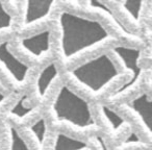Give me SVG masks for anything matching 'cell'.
<instances>
[{
  "label": "cell",
  "instance_id": "cell-1",
  "mask_svg": "<svg viewBox=\"0 0 152 150\" xmlns=\"http://www.w3.org/2000/svg\"><path fill=\"white\" fill-rule=\"evenodd\" d=\"M61 52L70 61L94 47L107 42L112 36L97 20L63 11L58 16Z\"/></svg>",
  "mask_w": 152,
  "mask_h": 150
},
{
  "label": "cell",
  "instance_id": "cell-2",
  "mask_svg": "<svg viewBox=\"0 0 152 150\" xmlns=\"http://www.w3.org/2000/svg\"><path fill=\"white\" fill-rule=\"evenodd\" d=\"M75 81L93 94L102 92L120 76L116 65L106 53H101L69 71Z\"/></svg>",
  "mask_w": 152,
  "mask_h": 150
},
{
  "label": "cell",
  "instance_id": "cell-3",
  "mask_svg": "<svg viewBox=\"0 0 152 150\" xmlns=\"http://www.w3.org/2000/svg\"><path fill=\"white\" fill-rule=\"evenodd\" d=\"M51 108L57 121L77 129L83 130L96 125L89 103L66 85L59 89Z\"/></svg>",
  "mask_w": 152,
  "mask_h": 150
},
{
  "label": "cell",
  "instance_id": "cell-4",
  "mask_svg": "<svg viewBox=\"0 0 152 150\" xmlns=\"http://www.w3.org/2000/svg\"><path fill=\"white\" fill-rule=\"evenodd\" d=\"M112 52L118 57V59L123 65V68L129 73V77L126 83H123L120 88H118L114 95L112 96L113 98H116L128 92L139 83L142 75V68L140 66L141 50L137 48L119 45V46L113 47Z\"/></svg>",
  "mask_w": 152,
  "mask_h": 150
},
{
  "label": "cell",
  "instance_id": "cell-5",
  "mask_svg": "<svg viewBox=\"0 0 152 150\" xmlns=\"http://www.w3.org/2000/svg\"><path fill=\"white\" fill-rule=\"evenodd\" d=\"M0 65L17 85H23L28 76L29 66L20 61L10 49L7 41L0 43Z\"/></svg>",
  "mask_w": 152,
  "mask_h": 150
},
{
  "label": "cell",
  "instance_id": "cell-6",
  "mask_svg": "<svg viewBox=\"0 0 152 150\" xmlns=\"http://www.w3.org/2000/svg\"><path fill=\"white\" fill-rule=\"evenodd\" d=\"M54 4V1H37V0L26 1L24 3L23 26L29 27L34 24L40 23L43 20L47 19Z\"/></svg>",
  "mask_w": 152,
  "mask_h": 150
},
{
  "label": "cell",
  "instance_id": "cell-7",
  "mask_svg": "<svg viewBox=\"0 0 152 150\" xmlns=\"http://www.w3.org/2000/svg\"><path fill=\"white\" fill-rule=\"evenodd\" d=\"M50 29H44L32 36L23 38L20 44L25 52L38 59L46 54L50 49Z\"/></svg>",
  "mask_w": 152,
  "mask_h": 150
},
{
  "label": "cell",
  "instance_id": "cell-8",
  "mask_svg": "<svg viewBox=\"0 0 152 150\" xmlns=\"http://www.w3.org/2000/svg\"><path fill=\"white\" fill-rule=\"evenodd\" d=\"M130 110L137 115L140 119L141 123L143 124L144 128L148 132V135L151 133V100L148 94L143 93L132 99L128 103Z\"/></svg>",
  "mask_w": 152,
  "mask_h": 150
},
{
  "label": "cell",
  "instance_id": "cell-9",
  "mask_svg": "<svg viewBox=\"0 0 152 150\" xmlns=\"http://www.w3.org/2000/svg\"><path fill=\"white\" fill-rule=\"evenodd\" d=\"M57 75H58V71H57L56 64L54 61L49 63L42 71L39 74L38 78H37V94L38 96L43 99L46 95L47 91L50 88L51 83L56 79Z\"/></svg>",
  "mask_w": 152,
  "mask_h": 150
},
{
  "label": "cell",
  "instance_id": "cell-10",
  "mask_svg": "<svg viewBox=\"0 0 152 150\" xmlns=\"http://www.w3.org/2000/svg\"><path fill=\"white\" fill-rule=\"evenodd\" d=\"M87 5L91 10H93V11H95V12H98V13H100L102 16H104V17H105L115 27L118 28L119 31L122 32L124 36L132 37V38H134V39H137V37H134L132 34H130V32L125 28V26L121 23V21L118 19V17L115 15V13L108 7V5L106 4V3L101 2V1H95V0H93V1H88Z\"/></svg>",
  "mask_w": 152,
  "mask_h": 150
},
{
  "label": "cell",
  "instance_id": "cell-11",
  "mask_svg": "<svg viewBox=\"0 0 152 150\" xmlns=\"http://www.w3.org/2000/svg\"><path fill=\"white\" fill-rule=\"evenodd\" d=\"M53 150H91V148L86 142L58 132L55 137Z\"/></svg>",
  "mask_w": 152,
  "mask_h": 150
},
{
  "label": "cell",
  "instance_id": "cell-12",
  "mask_svg": "<svg viewBox=\"0 0 152 150\" xmlns=\"http://www.w3.org/2000/svg\"><path fill=\"white\" fill-rule=\"evenodd\" d=\"M120 4L122 7L123 11L125 12V14L129 17V19L137 25L140 23V21H141L142 11H143L144 7L143 1H139V0H125V1H121Z\"/></svg>",
  "mask_w": 152,
  "mask_h": 150
},
{
  "label": "cell",
  "instance_id": "cell-13",
  "mask_svg": "<svg viewBox=\"0 0 152 150\" xmlns=\"http://www.w3.org/2000/svg\"><path fill=\"white\" fill-rule=\"evenodd\" d=\"M28 131L32 135L34 141L37 142V145L40 149H43L45 140H46L47 133V124L45 118H40L34 123H32L28 127Z\"/></svg>",
  "mask_w": 152,
  "mask_h": 150
},
{
  "label": "cell",
  "instance_id": "cell-14",
  "mask_svg": "<svg viewBox=\"0 0 152 150\" xmlns=\"http://www.w3.org/2000/svg\"><path fill=\"white\" fill-rule=\"evenodd\" d=\"M100 110H101L104 118L106 119V121L108 122V124L110 125V127H112V129L115 132H117V131H119L120 129H122L123 127L126 125V122H125L124 119L119 116V115L117 114L114 110H112L110 106L101 104V105H100Z\"/></svg>",
  "mask_w": 152,
  "mask_h": 150
},
{
  "label": "cell",
  "instance_id": "cell-15",
  "mask_svg": "<svg viewBox=\"0 0 152 150\" xmlns=\"http://www.w3.org/2000/svg\"><path fill=\"white\" fill-rule=\"evenodd\" d=\"M26 100H27V96L22 95V97L19 98V100L16 102L15 105L10 110V116L14 117L16 119H19V120H23L24 118L29 116L34 112V108L26 105Z\"/></svg>",
  "mask_w": 152,
  "mask_h": 150
},
{
  "label": "cell",
  "instance_id": "cell-16",
  "mask_svg": "<svg viewBox=\"0 0 152 150\" xmlns=\"http://www.w3.org/2000/svg\"><path fill=\"white\" fill-rule=\"evenodd\" d=\"M9 137H10V148L9 150H30L23 138L20 135L18 130L14 126H9Z\"/></svg>",
  "mask_w": 152,
  "mask_h": 150
},
{
  "label": "cell",
  "instance_id": "cell-17",
  "mask_svg": "<svg viewBox=\"0 0 152 150\" xmlns=\"http://www.w3.org/2000/svg\"><path fill=\"white\" fill-rule=\"evenodd\" d=\"M13 26L12 15L5 10L4 5L0 2V31L10 30Z\"/></svg>",
  "mask_w": 152,
  "mask_h": 150
},
{
  "label": "cell",
  "instance_id": "cell-18",
  "mask_svg": "<svg viewBox=\"0 0 152 150\" xmlns=\"http://www.w3.org/2000/svg\"><path fill=\"white\" fill-rule=\"evenodd\" d=\"M140 142H141V140H140L139 135L135 132H131L130 135L127 137L126 140L124 141V144L125 145H129V144H137V143H140Z\"/></svg>",
  "mask_w": 152,
  "mask_h": 150
},
{
  "label": "cell",
  "instance_id": "cell-19",
  "mask_svg": "<svg viewBox=\"0 0 152 150\" xmlns=\"http://www.w3.org/2000/svg\"><path fill=\"white\" fill-rule=\"evenodd\" d=\"M97 141L99 142V144H100V146H101L102 149H103V150H108L107 147H106V145H105V143H104L103 139H101V138L97 137Z\"/></svg>",
  "mask_w": 152,
  "mask_h": 150
},
{
  "label": "cell",
  "instance_id": "cell-20",
  "mask_svg": "<svg viewBox=\"0 0 152 150\" xmlns=\"http://www.w3.org/2000/svg\"><path fill=\"white\" fill-rule=\"evenodd\" d=\"M5 100H7V96L0 92V106H1V104L2 103H4Z\"/></svg>",
  "mask_w": 152,
  "mask_h": 150
}]
</instances>
